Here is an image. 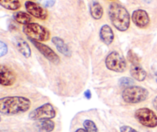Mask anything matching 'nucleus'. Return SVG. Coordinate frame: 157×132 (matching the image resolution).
I'll return each mask as SVG.
<instances>
[{
    "mask_svg": "<svg viewBox=\"0 0 157 132\" xmlns=\"http://www.w3.org/2000/svg\"><path fill=\"white\" fill-rule=\"evenodd\" d=\"M32 102L23 96H7L0 98V113L15 115L25 113L30 109Z\"/></svg>",
    "mask_w": 157,
    "mask_h": 132,
    "instance_id": "f257e3e1",
    "label": "nucleus"
},
{
    "mask_svg": "<svg viewBox=\"0 0 157 132\" xmlns=\"http://www.w3.org/2000/svg\"><path fill=\"white\" fill-rule=\"evenodd\" d=\"M109 17L112 25L120 32H126L130 25V17L124 6L117 2H112L109 6Z\"/></svg>",
    "mask_w": 157,
    "mask_h": 132,
    "instance_id": "f03ea898",
    "label": "nucleus"
},
{
    "mask_svg": "<svg viewBox=\"0 0 157 132\" xmlns=\"http://www.w3.org/2000/svg\"><path fill=\"white\" fill-rule=\"evenodd\" d=\"M149 91L141 86L132 85L122 91V98L127 104H138L148 98Z\"/></svg>",
    "mask_w": 157,
    "mask_h": 132,
    "instance_id": "7ed1b4c3",
    "label": "nucleus"
},
{
    "mask_svg": "<svg viewBox=\"0 0 157 132\" xmlns=\"http://www.w3.org/2000/svg\"><path fill=\"white\" fill-rule=\"evenodd\" d=\"M22 31L25 35L31 39L38 41H47L51 38V32L47 28L38 23L31 22L23 26Z\"/></svg>",
    "mask_w": 157,
    "mask_h": 132,
    "instance_id": "20e7f679",
    "label": "nucleus"
},
{
    "mask_svg": "<svg viewBox=\"0 0 157 132\" xmlns=\"http://www.w3.org/2000/svg\"><path fill=\"white\" fill-rule=\"evenodd\" d=\"M105 65L112 72L122 73L127 68V63L124 55L116 51H113L105 58Z\"/></svg>",
    "mask_w": 157,
    "mask_h": 132,
    "instance_id": "39448f33",
    "label": "nucleus"
},
{
    "mask_svg": "<svg viewBox=\"0 0 157 132\" xmlns=\"http://www.w3.org/2000/svg\"><path fill=\"white\" fill-rule=\"evenodd\" d=\"M135 118L145 127L153 128L157 127V115L153 111L147 107H141L135 111Z\"/></svg>",
    "mask_w": 157,
    "mask_h": 132,
    "instance_id": "423d86ee",
    "label": "nucleus"
},
{
    "mask_svg": "<svg viewBox=\"0 0 157 132\" xmlns=\"http://www.w3.org/2000/svg\"><path fill=\"white\" fill-rule=\"evenodd\" d=\"M29 118L32 121L52 119L56 116V110L51 103H45L32 111L29 113Z\"/></svg>",
    "mask_w": 157,
    "mask_h": 132,
    "instance_id": "0eeeda50",
    "label": "nucleus"
},
{
    "mask_svg": "<svg viewBox=\"0 0 157 132\" xmlns=\"http://www.w3.org/2000/svg\"><path fill=\"white\" fill-rule=\"evenodd\" d=\"M31 42L32 43L34 46L37 49V50L47 60H48L50 62H52L54 64H58L61 61V58L58 56V55H57L55 52V51L52 49H51L49 46H48L47 45L44 44V43H41V41H36L35 39H31Z\"/></svg>",
    "mask_w": 157,
    "mask_h": 132,
    "instance_id": "6e6552de",
    "label": "nucleus"
},
{
    "mask_svg": "<svg viewBox=\"0 0 157 132\" xmlns=\"http://www.w3.org/2000/svg\"><path fill=\"white\" fill-rule=\"evenodd\" d=\"M17 76L13 69L6 64H0V85L10 87L15 83Z\"/></svg>",
    "mask_w": 157,
    "mask_h": 132,
    "instance_id": "1a4fd4ad",
    "label": "nucleus"
},
{
    "mask_svg": "<svg viewBox=\"0 0 157 132\" xmlns=\"http://www.w3.org/2000/svg\"><path fill=\"white\" fill-rule=\"evenodd\" d=\"M25 7L28 13L30 14L32 16L38 18V19L45 20L48 17V12L42 6L34 2L31 0L25 2Z\"/></svg>",
    "mask_w": 157,
    "mask_h": 132,
    "instance_id": "9d476101",
    "label": "nucleus"
},
{
    "mask_svg": "<svg viewBox=\"0 0 157 132\" xmlns=\"http://www.w3.org/2000/svg\"><path fill=\"white\" fill-rule=\"evenodd\" d=\"M132 21L140 29H146L149 26L150 18L147 11L144 9H136L133 11L131 15Z\"/></svg>",
    "mask_w": 157,
    "mask_h": 132,
    "instance_id": "9b49d317",
    "label": "nucleus"
},
{
    "mask_svg": "<svg viewBox=\"0 0 157 132\" xmlns=\"http://www.w3.org/2000/svg\"><path fill=\"white\" fill-rule=\"evenodd\" d=\"M100 38L107 45H110L114 40V33L113 29L108 25H104L100 29Z\"/></svg>",
    "mask_w": 157,
    "mask_h": 132,
    "instance_id": "f8f14e48",
    "label": "nucleus"
},
{
    "mask_svg": "<svg viewBox=\"0 0 157 132\" xmlns=\"http://www.w3.org/2000/svg\"><path fill=\"white\" fill-rule=\"evenodd\" d=\"M130 73L133 79L138 81H144L147 78V73L145 69L140 64H131L130 68Z\"/></svg>",
    "mask_w": 157,
    "mask_h": 132,
    "instance_id": "ddd939ff",
    "label": "nucleus"
},
{
    "mask_svg": "<svg viewBox=\"0 0 157 132\" xmlns=\"http://www.w3.org/2000/svg\"><path fill=\"white\" fill-rule=\"evenodd\" d=\"M52 41L55 46L56 47L57 50L60 52L61 54L64 55L66 57H71V51L69 49L67 45L66 44L65 41L62 39V38H59L58 36H54L52 38Z\"/></svg>",
    "mask_w": 157,
    "mask_h": 132,
    "instance_id": "4468645a",
    "label": "nucleus"
},
{
    "mask_svg": "<svg viewBox=\"0 0 157 132\" xmlns=\"http://www.w3.org/2000/svg\"><path fill=\"white\" fill-rule=\"evenodd\" d=\"M38 132H52L55 127V123L52 119L38 121L36 124Z\"/></svg>",
    "mask_w": 157,
    "mask_h": 132,
    "instance_id": "2eb2a0df",
    "label": "nucleus"
},
{
    "mask_svg": "<svg viewBox=\"0 0 157 132\" xmlns=\"http://www.w3.org/2000/svg\"><path fill=\"white\" fill-rule=\"evenodd\" d=\"M90 13L92 18L99 20L104 15V9L98 2H93L90 6Z\"/></svg>",
    "mask_w": 157,
    "mask_h": 132,
    "instance_id": "dca6fc26",
    "label": "nucleus"
},
{
    "mask_svg": "<svg viewBox=\"0 0 157 132\" xmlns=\"http://www.w3.org/2000/svg\"><path fill=\"white\" fill-rule=\"evenodd\" d=\"M13 18L16 22L24 25L29 24L32 21V15L27 12H23V11H18V12H15L13 15Z\"/></svg>",
    "mask_w": 157,
    "mask_h": 132,
    "instance_id": "f3484780",
    "label": "nucleus"
},
{
    "mask_svg": "<svg viewBox=\"0 0 157 132\" xmlns=\"http://www.w3.org/2000/svg\"><path fill=\"white\" fill-rule=\"evenodd\" d=\"M17 48H18V50L19 51L20 53L25 58H30L31 55H32V50H31L29 45L25 40L21 39V38H18L17 40Z\"/></svg>",
    "mask_w": 157,
    "mask_h": 132,
    "instance_id": "a211bd4d",
    "label": "nucleus"
},
{
    "mask_svg": "<svg viewBox=\"0 0 157 132\" xmlns=\"http://www.w3.org/2000/svg\"><path fill=\"white\" fill-rule=\"evenodd\" d=\"M0 6L8 10L16 11L21 8V2L19 0H0Z\"/></svg>",
    "mask_w": 157,
    "mask_h": 132,
    "instance_id": "6ab92c4d",
    "label": "nucleus"
},
{
    "mask_svg": "<svg viewBox=\"0 0 157 132\" xmlns=\"http://www.w3.org/2000/svg\"><path fill=\"white\" fill-rule=\"evenodd\" d=\"M83 125H84V129L88 132H98V129L96 124L91 120H85L83 123Z\"/></svg>",
    "mask_w": 157,
    "mask_h": 132,
    "instance_id": "aec40b11",
    "label": "nucleus"
},
{
    "mask_svg": "<svg viewBox=\"0 0 157 132\" xmlns=\"http://www.w3.org/2000/svg\"><path fill=\"white\" fill-rule=\"evenodd\" d=\"M118 84L121 87H130V86L133 85L134 84V81H133L132 78H128V77H122L121 78H120L119 81H118Z\"/></svg>",
    "mask_w": 157,
    "mask_h": 132,
    "instance_id": "412c9836",
    "label": "nucleus"
},
{
    "mask_svg": "<svg viewBox=\"0 0 157 132\" xmlns=\"http://www.w3.org/2000/svg\"><path fill=\"white\" fill-rule=\"evenodd\" d=\"M127 59L132 64H140V61L139 56L132 50H130L127 52Z\"/></svg>",
    "mask_w": 157,
    "mask_h": 132,
    "instance_id": "4be33fe9",
    "label": "nucleus"
},
{
    "mask_svg": "<svg viewBox=\"0 0 157 132\" xmlns=\"http://www.w3.org/2000/svg\"><path fill=\"white\" fill-rule=\"evenodd\" d=\"M8 45L4 42V41L0 40V58L5 56L8 53Z\"/></svg>",
    "mask_w": 157,
    "mask_h": 132,
    "instance_id": "5701e85b",
    "label": "nucleus"
},
{
    "mask_svg": "<svg viewBox=\"0 0 157 132\" xmlns=\"http://www.w3.org/2000/svg\"><path fill=\"white\" fill-rule=\"evenodd\" d=\"M41 6L46 8H51L55 6L56 0H38Z\"/></svg>",
    "mask_w": 157,
    "mask_h": 132,
    "instance_id": "b1692460",
    "label": "nucleus"
},
{
    "mask_svg": "<svg viewBox=\"0 0 157 132\" xmlns=\"http://www.w3.org/2000/svg\"><path fill=\"white\" fill-rule=\"evenodd\" d=\"M120 130H121V132H139L130 126L127 125H124L121 127Z\"/></svg>",
    "mask_w": 157,
    "mask_h": 132,
    "instance_id": "393cba45",
    "label": "nucleus"
},
{
    "mask_svg": "<svg viewBox=\"0 0 157 132\" xmlns=\"http://www.w3.org/2000/svg\"><path fill=\"white\" fill-rule=\"evenodd\" d=\"M84 97H85L86 98H87V99H90V98H91V97H92V94H91V92H90V90H87V91H84Z\"/></svg>",
    "mask_w": 157,
    "mask_h": 132,
    "instance_id": "a878e982",
    "label": "nucleus"
},
{
    "mask_svg": "<svg viewBox=\"0 0 157 132\" xmlns=\"http://www.w3.org/2000/svg\"><path fill=\"white\" fill-rule=\"evenodd\" d=\"M153 107H154L155 110H156V111H157V96L155 97V98H154V99H153Z\"/></svg>",
    "mask_w": 157,
    "mask_h": 132,
    "instance_id": "bb28decb",
    "label": "nucleus"
},
{
    "mask_svg": "<svg viewBox=\"0 0 157 132\" xmlns=\"http://www.w3.org/2000/svg\"><path fill=\"white\" fill-rule=\"evenodd\" d=\"M75 132H88L87 130H85L84 128H79L76 130Z\"/></svg>",
    "mask_w": 157,
    "mask_h": 132,
    "instance_id": "cd10ccee",
    "label": "nucleus"
},
{
    "mask_svg": "<svg viewBox=\"0 0 157 132\" xmlns=\"http://www.w3.org/2000/svg\"><path fill=\"white\" fill-rule=\"evenodd\" d=\"M2 121V118H1V115H0V121Z\"/></svg>",
    "mask_w": 157,
    "mask_h": 132,
    "instance_id": "c85d7f7f",
    "label": "nucleus"
}]
</instances>
